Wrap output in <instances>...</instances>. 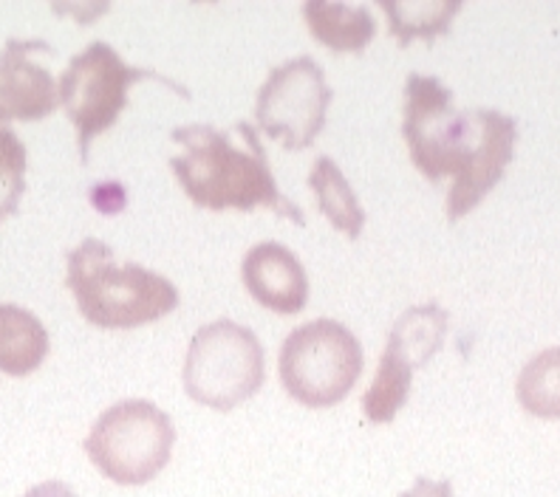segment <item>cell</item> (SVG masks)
I'll list each match as a JSON object with an SVG mask.
<instances>
[{
    "label": "cell",
    "instance_id": "cell-1",
    "mask_svg": "<svg viewBox=\"0 0 560 497\" xmlns=\"http://www.w3.org/2000/svg\"><path fill=\"white\" fill-rule=\"evenodd\" d=\"M402 137L417 170L431 181L453 176L447 221L465 218L499 185L515 156L518 122L501 110H453V94L436 76L405 82Z\"/></svg>",
    "mask_w": 560,
    "mask_h": 497
},
{
    "label": "cell",
    "instance_id": "cell-2",
    "mask_svg": "<svg viewBox=\"0 0 560 497\" xmlns=\"http://www.w3.org/2000/svg\"><path fill=\"white\" fill-rule=\"evenodd\" d=\"M235 128L244 144L235 142L230 130L212 125H185L171 133L173 142L185 147L182 156L171 158V170L192 204L215 212L267 206L280 218L298 226L306 224L301 206L278 190L258 130L249 122H238Z\"/></svg>",
    "mask_w": 560,
    "mask_h": 497
},
{
    "label": "cell",
    "instance_id": "cell-3",
    "mask_svg": "<svg viewBox=\"0 0 560 497\" xmlns=\"http://www.w3.org/2000/svg\"><path fill=\"white\" fill-rule=\"evenodd\" d=\"M66 286L91 326L139 328L156 322L178 306V288L164 274L139 263H117L103 240H82L69 252Z\"/></svg>",
    "mask_w": 560,
    "mask_h": 497
},
{
    "label": "cell",
    "instance_id": "cell-4",
    "mask_svg": "<svg viewBox=\"0 0 560 497\" xmlns=\"http://www.w3.org/2000/svg\"><path fill=\"white\" fill-rule=\"evenodd\" d=\"M139 80H159L167 88L178 91L185 99L190 96L185 85L173 82L171 76L153 69L128 66L117 55V48L103 40H94L82 48L80 55L71 57L69 69L62 71L60 82H57V94H60V105L69 114L71 125L77 128V147H80L82 164L89 162L91 142L117 122L119 114L128 108V91Z\"/></svg>",
    "mask_w": 560,
    "mask_h": 497
},
{
    "label": "cell",
    "instance_id": "cell-5",
    "mask_svg": "<svg viewBox=\"0 0 560 497\" xmlns=\"http://www.w3.org/2000/svg\"><path fill=\"white\" fill-rule=\"evenodd\" d=\"M280 382L306 407L340 404L362 374V345L337 320L303 322L283 340L278 354Z\"/></svg>",
    "mask_w": 560,
    "mask_h": 497
},
{
    "label": "cell",
    "instance_id": "cell-6",
    "mask_svg": "<svg viewBox=\"0 0 560 497\" xmlns=\"http://www.w3.org/2000/svg\"><path fill=\"white\" fill-rule=\"evenodd\" d=\"M173 443L176 427L162 407L144 399H125L96 418L85 452L114 484L142 486L167 466Z\"/></svg>",
    "mask_w": 560,
    "mask_h": 497
},
{
    "label": "cell",
    "instance_id": "cell-7",
    "mask_svg": "<svg viewBox=\"0 0 560 497\" xmlns=\"http://www.w3.org/2000/svg\"><path fill=\"white\" fill-rule=\"evenodd\" d=\"M264 345L246 326L219 320L199 328L185 359V390L192 402L233 410L264 384Z\"/></svg>",
    "mask_w": 560,
    "mask_h": 497
},
{
    "label": "cell",
    "instance_id": "cell-8",
    "mask_svg": "<svg viewBox=\"0 0 560 497\" xmlns=\"http://www.w3.org/2000/svg\"><path fill=\"white\" fill-rule=\"evenodd\" d=\"M331 105V88L326 85L320 62L301 55L280 62L269 71L258 88L255 119L267 137L278 139L287 151L312 147Z\"/></svg>",
    "mask_w": 560,
    "mask_h": 497
},
{
    "label": "cell",
    "instance_id": "cell-9",
    "mask_svg": "<svg viewBox=\"0 0 560 497\" xmlns=\"http://www.w3.org/2000/svg\"><path fill=\"white\" fill-rule=\"evenodd\" d=\"M37 55H51V46L43 40H7L0 48V125L9 119H46L60 105L57 80L35 60Z\"/></svg>",
    "mask_w": 560,
    "mask_h": 497
},
{
    "label": "cell",
    "instance_id": "cell-10",
    "mask_svg": "<svg viewBox=\"0 0 560 497\" xmlns=\"http://www.w3.org/2000/svg\"><path fill=\"white\" fill-rule=\"evenodd\" d=\"M241 280L258 306L275 313H301L308 303V274L283 244L264 240L246 252Z\"/></svg>",
    "mask_w": 560,
    "mask_h": 497
},
{
    "label": "cell",
    "instance_id": "cell-11",
    "mask_svg": "<svg viewBox=\"0 0 560 497\" xmlns=\"http://www.w3.org/2000/svg\"><path fill=\"white\" fill-rule=\"evenodd\" d=\"M303 21L308 32L331 51L362 55L376 35L374 14L369 7H349V3H328V0H308L303 3Z\"/></svg>",
    "mask_w": 560,
    "mask_h": 497
},
{
    "label": "cell",
    "instance_id": "cell-12",
    "mask_svg": "<svg viewBox=\"0 0 560 497\" xmlns=\"http://www.w3.org/2000/svg\"><path fill=\"white\" fill-rule=\"evenodd\" d=\"M48 356V331L28 308L0 303V374H35Z\"/></svg>",
    "mask_w": 560,
    "mask_h": 497
},
{
    "label": "cell",
    "instance_id": "cell-13",
    "mask_svg": "<svg viewBox=\"0 0 560 497\" xmlns=\"http://www.w3.org/2000/svg\"><path fill=\"white\" fill-rule=\"evenodd\" d=\"M444 334H447V311L436 303H428V306L408 308L394 322L385 347L390 354L402 356L410 368L417 370L442 347Z\"/></svg>",
    "mask_w": 560,
    "mask_h": 497
},
{
    "label": "cell",
    "instance_id": "cell-14",
    "mask_svg": "<svg viewBox=\"0 0 560 497\" xmlns=\"http://www.w3.org/2000/svg\"><path fill=\"white\" fill-rule=\"evenodd\" d=\"M308 187L315 190L317 204H320L323 215L331 221L340 232H346L351 240L362 235L365 226V212L360 206V198L351 190L349 178L342 176V170L328 156H320L308 173Z\"/></svg>",
    "mask_w": 560,
    "mask_h": 497
},
{
    "label": "cell",
    "instance_id": "cell-15",
    "mask_svg": "<svg viewBox=\"0 0 560 497\" xmlns=\"http://www.w3.org/2000/svg\"><path fill=\"white\" fill-rule=\"evenodd\" d=\"M413 382V368L402 356L390 354L388 347L383 351L380 368L374 374V382L362 395V413L371 424H390L397 418L399 410L405 407Z\"/></svg>",
    "mask_w": 560,
    "mask_h": 497
},
{
    "label": "cell",
    "instance_id": "cell-16",
    "mask_svg": "<svg viewBox=\"0 0 560 497\" xmlns=\"http://www.w3.org/2000/svg\"><path fill=\"white\" fill-rule=\"evenodd\" d=\"M383 12L388 14L390 35L397 37L399 46H408L410 40H433L451 28L453 17L462 12L458 0H422V3H390L385 0Z\"/></svg>",
    "mask_w": 560,
    "mask_h": 497
},
{
    "label": "cell",
    "instance_id": "cell-17",
    "mask_svg": "<svg viewBox=\"0 0 560 497\" xmlns=\"http://www.w3.org/2000/svg\"><path fill=\"white\" fill-rule=\"evenodd\" d=\"M515 395L526 413L538 418H560V347H547L544 354L526 362Z\"/></svg>",
    "mask_w": 560,
    "mask_h": 497
},
{
    "label": "cell",
    "instance_id": "cell-18",
    "mask_svg": "<svg viewBox=\"0 0 560 497\" xmlns=\"http://www.w3.org/2000/svg\"><path fill=\"white\" fill-rule=\"evenodd\" d=\"M26 144L18 139L12 128L0 125V224L18 212L23 192H26Z\"/></svg>",
    "mask_w": 560,
    "mask_h": 497
},
{
    "label": "cell",
    "instance_id": "cell-19",
    "mask_svg": "<svg viewBox=\"0 0 560 497\" xmlns=\"http://www.w3.org/2000/svg\"><path fill=\"white\" fill-rule=\"evenodd\" d=\"M91 201L100 212H119L125 206V190L117 181H105L91 190Z\"/></svg>",
    "mask_w": 560,
    "mask_h": 497
},
{
    "label": "cell",
    "instance_id": "cell-20",
    "mask_svg": "<svg viewBox=\"0 0 560 497\" xmlns=\"http://www.w3.org/2000/svg\"><path fill=\"white\" fill-rule=\"evenodd\" d=\"M399 497H456L453 495L451 481H431V477H419L417 484L402 492Z\"/></svg>",
    "mask_w": 560,
    "mask_h": 497
},
{
    "label": "cell",
    "instance_id": "cell-21",
    "mask_svg": "<svg viewBox=\"0 0 560 497\" xmlns=\"http://www.w3.org/2000/svg\"><path fill=\"white\" fill-rule=\"evenodd\" d=\"M23 497H77V495L74 489L62 484V481H46V484L32 486Z\"/></svg>",
    "mask_w": 560,
    "mask_h": 497
}]
</instances>
